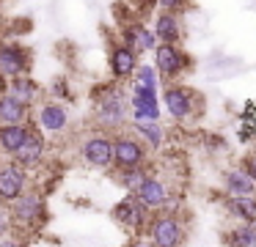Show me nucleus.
I'll use <instances>...</instances> for the list:
<instances>
[{
	"mask_svg": "<svg viewBox=\"0 0 256 247\" xmlns=\"http://www.w3.org/2000/svg\"><path fill=\"white\" fill-rule=\"evenodd\" d=\"M146 239L152 247H182L188 239V223L182 212H154L146 228Z\"/></svg>",
	"mask_w": 256,
	"mask_h": 247,
	"instance_id": "f257e3e1",
	"label": "nucleus"
},
{
	"mask_svg": "<svg viewBox=\"0 0 256 247\" xmlns=\"http://www.w3.org/2000/svg\"><path fill=\"white\" fill-rule=\"evenodd\" d=\"M162 104H166L168 115L179 124H188L196 115L201 113V96L188 85H179V82H171V85L162 91Z\"/></svg>",
	"mask_w": 256,
	"mask_h": 247,
	"instance_id": "f03ea898",
	"label": "nucleus"
},
{
	"mask_svg": "<svg viewBox=\"0 0 256 247\" xmlns=\"http://www.w3.org/2000/svg\"><path fill=\"white\" fill-rule=\"evenodd\" d=\"M110 214L124 231H130V234H135V236H144L146 228H149V223H152V209L146 206L138 195H132V192H127V195L113 206Z\"/></svg>",
	"mask_w": 256,
	"mask_h": 247,
	"instance_id": "7ed1b4c3",
	"label": "nucleus"
},
{
	"mask_svg": "<svg viewBox=\"0 0 256 247\" xmlns=\"http://www.w3.org/2000/svg\"><path fill=\"white\" fill-rule=\"evenodd\" d=\"M127 121V96L122 93V88H105L102 93H96V124L105 132L122 129Z\"/></svg>",
	"mask_w": 256,
	"mask_h": 247,
	"instance_id": "20e7f679",
	"label": "nucleus"
},
{
	"mask_svg": "<svg viewBox=\"0 0 256 247\" xmlns=\"http://www.w3.org/2000/svg\"><path fill=\"white\" fill-rule=\"evenodd\" d=\"M149 165V146L140 137L116 135L113 137V168H144Z\"/></svg>",
	"mask_w": 256,
	"mask_h": 247,
	"instance_id": "39448f33",
	"label": "nucleus"
},
{
	"mask_svg": "<svg viewBox=\"0 0 256 247\" xmlns=\"http://www.w3.org/2000/svg\"><path fill=\"white\" fill-rule=\"evenodd\" d=\"M193 66L190 55L179 44H157L154 49V69L160 71L162 80H176Z\"/></svg>",
	"mask_w": 256,
	"mask_h": 247,
	"instance_id": "423d86ee",
	"label": "nucleus"
},
{
	"mask_svg": "<svg viewBox=\"0 0 256 247\" xmlns=\"http://www.w3.org/2000/svg\"><path fill=\"white\" fill-rule=\"evenodd\" d=\"M12 220L25 228H39L47 220V201L42 192H25L12 203Z\"/></svg>",
	"mask_w": 256,
	"mask_h": 247,
	"instance_id": "0eeeda50",
	"label": "nucleus"
},
{
	"mask_svg": "<svg viewBox=\"0 0 256 247\" xmlns=\"http://www.w3.org/2000/svg\"><path fill=\"white\" fill-rule=\"evenodd\" d=\"M80 157L91 168H100V170L113 168V135L110 132H94V135H88L83 140V146H80Z\"/></svg>",
	"mask_w": 256,
	"mask_h": 247,
	"instance_id": "6e6552de",
	"label": "nucleus"
},
{
	"mask_svg": "<svg viewBox=\"0 0 256 247\" xmlns=\"http://www.w3.org/2000/svg\"><path fill=\"white\" fill-rule=\"evenodd\" d=\"M28 192V170L17 162L0 165V203H14Z\"/></svg>",
	"mask_w": 256,
	"mask_h": 247,
	"instance_id": "1a4fd4ad",
	"label": "nucleus"
},
{
	"mask_svg": "<svg viewBox=\"0 0 256 247\" xmlns=\"http://www.w3.org/2000/svg\"><path fill=\"white\" fill-rule=\"evenodd\" d=\"M30 69V52L22 44H0V77L17 80Z\"/></svg>",
	"mask_w": 256,
	"mask_h": 247,
	"instance_id": "9d476101",
	"label": "nucleus"
},
{
	"mask_svg": "<svg viewBox=\"0 0 256 247\" xmlns=\"http://www.w3.org/2000/svg\"><path fill=\"white\" fill-rule=\"evenodd\" d=\"M135 195L140 198V201L146 203V206L152 209V214L154 212H162V209L168 206V201H171V190H168V181L162 179V176L152 173L149 179L144 181V187H140Z\"/></svg>",
	"mask_w": 256,
	"mask_h": 247,
	"instance_id": "9b49d317",
	"label": "nucleus"
},
{
	"mask_svg": "<svg viewBox=\"0 0 256 247\" xmlns=\"http://www.w3.org/2000/svg\"><path fill=\"white\" fill-rule=\"evenodd\" d=\"M110 74L113 80H127V77H135L138 71V52L127 44H113L110 47Z\"/></svg>",
	"mask_w": 256,
	"mask_h": 247,
	"instance_id": "f8f14e48",
	"label": "nucleus"
},
{
	"mask_svg": "<svg viewBox=\"0 0 256 247\" xmlns=\"http://www.w3.org/2000/svg\"><path fill=\"white\" fill-rule=\"evenodd\" d=\"M223 192H226L228 198L256 195V181L242 165H240V168H228L226 173H223Z\"/></svg>",
	"mask_w": 256,
	"mask_h": 247,
	"instance_id": "ddd939ff",
	"label": "nucleus"
},
{
	"mask_svg": "<svg viewBox=\"0 0 256 247\" xmlns=\"http://www.w3.org/2000/svg\"><path fill=\"white\" fill-rule=\"evenodd\" d=\"M154 36L160 44H179L182 41V19L171 11H157L154 16Z\"/></svg>",
	"mask_w": 256,
	"mask_h": 247,
	"instance_id": "4468645a",
	"label": "nucleus"
},
{
	"mask_svg": "<svg viewBox=\"0 0 256 247\" xmlns=\"http://www.w3.org/2000/svg\"><path fill=\"white\" fill-rule=\"evenodd\" d=\"M44 151H47L44 137H42L39 132H30V137L22 143V148L14 154V162H17L20 168H25V170L36 168V165H42V159H44Z\"/></svg>",
	"mask_w": 256,
	"mask_h": 247,
	"instance_id": "2eb2a0df",
	"label": "nucleus"
},
{
	"mask_svg": "<svg viewBox=\"0 0 256 247\" xmlns=\"http://www.w3.org/2000/svg\"><path fill=\"white\" fill-rule=\"evenodd\" d=\"M36 118H39V126L44 132H64L69 126V113H66V107L64 104H58V102H47V104H42L39 107V113H36Z\"/></svg>",
	"mask_w": 256,
	"mask_h": 247,
	"instance_id": "dca6fc26",
	"label": "nucleus"
},
{
	"mask_svg": "<svg viewBox=\"0 0 256 247\" xmlns=\"http://www.w3.org/2000/svg\"><path fill=\"white\" fill-rule=\"evenodd\" d=\"M124 44L127 47H132L135 52H149V49H157V36L154 30H149V27L144 25V22H132V25L124 27Z\"/></svg>",
	"mask_w": 256,
	"mask_h": 247,
	"instance_id": "f3484780",
	"label": "nucleus"
},
{
	"mask_svg": "<svg viewBox=\"0 0 256 247\" xmlns=\"http://www.w3.org/2000/svg\"><path fill=\"white\" fill-rule=\"evenodd\" d=\"M6 93L12 99H17V102H22L25 107H30V104L42 96V88H39V82H36V80H30V77L25 74V77H17V80H8Z\"/></svg>",
	"mask_w": 256,
	"mask_h": 247,
	"instance_id": "a211bd4d",
	"label": "nucleus"
},
{
	"mask_svg": "<svg viewBox=\"0 0 256 247\" xmlns=\"http://www.w3.org/2000/svg\"><path fill=\"white\" fill-rule=\"evenodd\" d=\"M226 212L232 214L237 223H250L256 225V195H240V198H228L223 201Z\"/></svg>",
	"mask_w": 256,
	"mask_h": 247,
	"instance_id": "6ab92c4d",
	"label": "nucleus"
},
{
	"mask_svg": "<svg viewBox=\"0 0 256 247\" xmlns=\"http://www.w3.org/2000/svg\"><path fill=\"white\" fill-rule=\"evenodd\" d=\"M30 126L28 124H14V126H0V151L3 154H17L22 148V143L30 137Z\"/></svg>",
	"mask_w": 256,
	"mask_h": 247,
	"instance_id": "aec40b11",
	"label": "nucleus"
},
{
	"mask_svg": "<svg viewBox=\"0 0 256 247\" xmlns=\"http://www.w3.org/2000/svg\"><path fill=\"white\" fill-rule=\"evenodd\" d=\"M223 247H256V225L250 223H240L223 231L220 236Z\"/></svg>",
	"mask_w": 256,
	"mask_h": 247,
	"instance_id": "412c9836",
	"label": "nucleus"
},
{
	"mask_svg": "<svg viewBox=\"0 0 256 247\" xmlns=\"http://www.w3.org/2000/svg\"><path fill=\"white\" fill-rule=\"evenodd\" d=\"M28 121V107L17 99H12L8 93L0 96V126H14Z\"/></svg>",
	"mask_w": 256,
	"mask_h": 247,
	"instance_id": "4be33fe9",
	"label": "nucleus"
},
{
	"mask_svg": "<svg viewBox=\"0 0 256 247\" xmlns=\"http://www.w3.org/2000/svg\"><path fill=\"white\" fill-rule=\"evenodd\" d=\"M152 176V168L149 165H144V168H124V170H118L116 168V173H113V179H116V184H122L127 192H138L140 187H144V181Z\"/></svg>",
	"mask_w": 256,
	"mask_h": 247,
	"instance_id": "5701e85b",
	"label": "nucleus"
},
{
	"mask_svg": "<svg viewBox=\"0 0 256 247\" xmlns=\"http://www.w3.org/2000/svg\"><path fill=\"white\" fill-rule=\"evenodd\" d=\"M135 135H138L149 148H160L162 143H166V129L160 126V121H146V124H135Z\"/></svg>",
	"mask_w": 256,
	"mask_h": 247,
	"instance_id": "b1692460",
	"label": "nucleus"
},
{
	"mask_svg": "<svg viewBox=\"0 0 256 247\" xmlns=\"http://www.w3.org/2000/svg\"><path fill=\"white\" fill-rule=\"evenodd\" d=\"M130 104H149V107H160V93L154 88H144L132 82V96H130Z\"/></svg>",
	"mask_w": 256,
	"mask_h": 247,
	"instance_id": "393cba45",
	"label": "nucleus"
},
{
	"mask_svg": "<svg viewBox=\"0 0 256 247\" xmlns=\"http://www.w3.org/2000/svg\"><path fill=\"white\" fill-rule=\"evenodd\" d=\"M135 85H144V88H154V91H160V71L154 69V66H138V71H135Z\"/></svg>",
	"mask_w": 256,
	"mask_h": 247,
	"instance_id": "a878e982",
	"label": "nucleus"
},
{
	"mask_svg": "<svg viewBox=\"0 0 256 247\" xmlns=\"http://www.w3.org/2000/svg\"><path fill=\"white\" fill-rule=\"evenodd\" d=\"M160 11H171V14H179L184 8V0H157Z\"/></svg>",
	"mask_w": 256,
	"mask_h": 247,
	"instance_id": "bb28decb",
	"label": "nucleus"
},
{
	"mask_svg": "<svg viewBox=\"0 0 256 247\" xmlns=\"http://www.w3.org/2000/svg\"><path fill=\"white\" fill-rule=\"evenodd\" d=\"M12 228V214H6L0 209V239H6V231Z\"/></svg>",
	"mask_w": 256,
	"mask_h": 247,
	"instance_id": "cd10ccee",
	"label": "nucleus"
},
{
	"mask_svg": "<svg viewBox=\"0 0 256 247\" xmlns=\"http://www.w3.org/2000/svg\"><path fill=\"white\" fill-rule=\"evenodd\" d=\"M242 168L248 170V173L254 176V181H256V154H248V157L242 159Z\"/></svg>",
	"mask_w": 256,
	"mask_h": 247,
	"instance_id": "c85d7f7f",
	"label": "nucleus"
},
{
	"mask_svg": "<svg viewBox=\"0 0 256 247\" xmlns=\"http://www.w3.org/2000/svg\"><path fill=\"white\" fill-rule=\"evenodd\" d=\"M0 247H25V245L20 239H8L6 236V239H0Z\"/></svg>",
	"mask_w": 256,
	"mask_h": 247,
	"instance_id": "c756f323",
	"label": "nucleus"
}]
</instances>
